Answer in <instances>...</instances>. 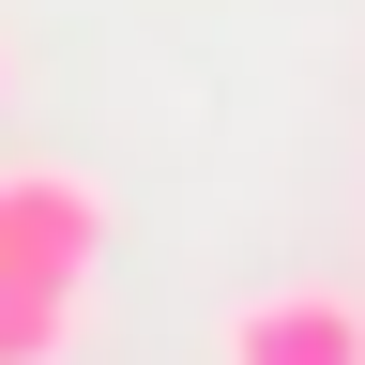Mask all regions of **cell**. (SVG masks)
<instances>
[{"mask_svg": "<svg viewBox=\"0 0 365 365\" xmlns=\"http://www.w3.org/2000/svg\"><path fill=\"white\" fill-rule=\"evenodd\" d=\"M107 182L91 168H0V244L46 259V274H107Z\"/></svg>", "mask_w": 365, "mask_h": 365, "instance_id": "2", "label": "cell"}, {"mask_svg": "<svg viewBox=\"0 0 365 365\" xmlns=\"http://www.w3.org/2000/svg\"><path fill=\"white\" fill-rule=\"evenodd\" d=\"M76 335H91V274H46L0 244V365H61Z\"/></svg>", "mask_w": 365, "mask_h": 365, "instance_id": "3", "label": "cell"}, {"mask_svg": "<svg viewBox=\"0 0 365 365\" xmlns=\"http://www.w3.org/2000/svg\"><path fill=\"white\" fill-rule=\"evenodd\" d=\"M0 91H16V61H0Z\"/></svg>", "mask_w": 365, "mask_h": 365, "instance_id": "4", "label": "cell"}, {"mask_svg": "<svg viewBox=\"0 0 365 365\" xmlns=\"http://www.w3.org/2000/svg\"><path fill=\"white\" fill-rule=\"evenodd\" d=\"M213 365H365V289L350 274H274L213 319Z\"/></svg>", "mask_w": 365, "mask_h": 365, "instance_id": "1", "label": "cell"}]
</instances>
